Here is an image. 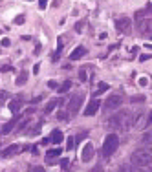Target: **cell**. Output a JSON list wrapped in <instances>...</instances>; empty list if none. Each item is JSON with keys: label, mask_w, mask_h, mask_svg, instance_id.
I'll return each instance as SVG.
<instances>
[{"label": "cell", "mask_w": 152, "mask_h": 172, "mask_svg": "<svg viewBox=\"0 0 152 172\" xmlns=\"http://www.w3.org/2000/svg\"><path fill=\"white\" fill-rule=\"evenodd\" d=\"M92 172H103V168H101V165H97V167H95V168H94Z\"/></svg>", "instance_id": "obj_43"}, {"label": "cell", "mask_w": 152, "mask_h": 172, "mask_svg": "<svg viewBox=\"0 0 152 172\" xmlns=\"http://www.w3.org/2000/svg\"><path fill=\"white\" fill-rule=\"evenodd\" d=\"M40 70V64H35V66H33V73H37Z\"/></svg>", "instance_id": "obj_44"}, {"label": "cell", "mask_w": 152, "mask_h": 172, "mask_svg": "<svg viewBox=\"0 0 152 172\" xmlns=\"http://www.w3.org/2000/svg\"><path fill=\"white\" fill-rule=\"evenodd\" d=\"M75 148V137H68L66 141V150H73Z\"/></svg>", "instance_id": "obj_28"}, {"label": "cell", "mask_w": 152, "mask_h": 172, "mask_svg": "<svg viewBox=\"0 0 152 172\" xmlns=\"http://www.w3.org/2000/svg\"><path fill=\"white\" fill-rule=\"evenodd\" d=\"M0 146H2V145H0Z\"/></svg>", "instance_id": "obj_49"}, {"label": "cell", "mask_w": 152, "mask_h": 172, "mask_svg": "<svg viewBox=\"0 0 152 172\" xmlns=\"http://www.w3.org/2000/svg\"><path fill=\"white\" fill-rule=\"evenodd\" d=\"M28 2H31V0H28Z\"/></svg>", "instance_id": "obj_47"}, {"label": "cell", "mask_w": 152, "mask_h": 172, "mask_svg": "<svg viewBox=\"0 0 152 172\" xmlns=\"http://www.w3.org/2000/svg\"><path fill=\"white\" fill-rule=\"evenodd\" d=\"M130 101H132V103H143L145 101V95H132V99H130Z\"/></svg>", "instance_id": "obj_29"}, {"label": "cell", "mask_w": 152, "mask_h": 172, "mask_svg": "<svg viewBox=\"0 0 152 172\" xmlns=\"http://www.w3.org/2000/svg\"><path fill=\"white\" fill-rule=\"evenodd\" d=\"M31 172H44V168H42V167H35V168H31Z\"/></svg>", "instance_id": "obj_40"}, {"label": "cell", "mask_w": 152, "mask_h": 172, "mask_svg": "<svg viewBox=\"0 0 152 172\" xmlns=\"http://www.w3.org/2000/svg\"><path fill=\"white\" fill-rule=\"evenodd\" d=\"M83 103H84V93H73L72 97H70V101H68V114L70 115H77L79 114V110H81V106H83Z\"/></svg>", "instance_id": "obj_4"}, {"label": "cell", "mask_w": 152, "mask_h": 172, "mask_svg": "<svg viewBox=\"0 0 152 172\" xmlns=\"http://www.w3.org/2000/svg\"><path fill=\"white\" fill-rule=\"evenodd\" d=\"M115 29L119 33H125V35H130V31H132V22H130L128 17H119L115 20Z\"/></svg>", "instance_id": "obj_6"}, {"label": "cell", "mask_w": 152, "mask_h": 172, "mask_svg": "<svg viewBox=\"0 0 152 172\" xmlns=\"http://www.w3.org/2000/svg\"><path fill=\"white\" fill-rule=\"evenodd\" d=\"M130 161H132V165L136 167H148L152 163V148L148 146H143V148H137L132 152V156H130Z\"/></svg>", "instance_id": "obj_2"}, {"label": "cell", "mask_w": 152, "mask_h": 172, "mask_svg": "<svg viewBox=\"0 0 152 172\" xmlns=\"http://www.w3.org/2000/svg\"><path fill=\"white\" fill-rule=\"evenodd\" d=\"M0 70H2V71L6 73V71H9V70H11V66H9V64H4V66H2V68H0Z\"/></svg>", "instance_id": "obj_37"}, {"label": "cell", "mask_w": 152, "mask_h": 172, "mask_svg": "<svg viewBox=\"0 0 152 172\" xmlns=\"http://www.w3.org/2000/svg\"><path fill=\"white\" fill-rule=\"evenodd\" d=\"M0 35H2V29H0Z\"/></svg>", "instance_id": "obj_46"}, {"label": "cell", "mask_w": 152, "mask_h": 172, "mask_svg": "<svg viewBox=\"0 0 152 172\" xmlns=\"http://www.w3.org/2000/svg\"><path fill=\"white\" fill-rule=\"evenodd\" d=\"M108 88H110V86H108L106 82H99V84H97V88H95V92H94V95H92V97H99L101 93L108 92Z\"/></svg>", "instance_id": "obj_18"}, {"label": "cell", "mask_w": 152, "mask_h": 172, "mask_svg": "<svg viewBox=\"0 0 152 172\" xmlns=\"http://www.w3.org/2000/svg\"><path fill=\"white\" fill-rule=\"evenodd\" d=\"M136 24H137V31H139V35H152V18H141V20H136Z\"/></svg>", "instance_id": "obj_7"}, {"label": "cell", "mask_w": 152, "mask_h": 172, "mask_svg": "<svg viewBox=\"0 0 152 172\" xmlns=\"http://www.w3.org/2000/svg\"><path fill=\"white\" fill-rule=\"evenodd\" d=\"M147 48H152V44H147Z\"/></svg>", "instance_id": "obj_45"}, {"label": "cell", "mask_w": 152, "mask_h": 172, "mask_svg": "<svg viewBox=\"0 0 152 172\" xmlns=\"http://www.w3.org/2000/svg\"><path fill=\"white\" fill-rule=\"evenodd\" d=\"M15 82H17V86L26 84V82H28V73H26V71H22V73H20L18 77H17V81H15Z\"/></svg>", "instance_id": "obj_23"}, {"label": "cell", "mask_w": 152, "mask_h": 172, "mask_svg": "<svg viewBox=\"0 0 152 172\" xmlns=\"http://www.w3.org/2000/svg\"><path fill=\"white\" fill-rule=\"evenodd\" d=\"M147 82H148V81H147L145 77H141V79H139V84H141V86H147Z\"/></svg>", "instance_id": "obj_39"}, {"label": "cell", "mask_w": 152, "mask_h": 172, "mask_svg": "<svg viewBox=\"0 0 152 172\" xmlns=\"http://www.w3.org/2000/svg\"><path fill=\"white\" fill-rule=\"evenodd\" d=\"M0 46H2V48H9V46H11V40H9V39H2Z\"/></svg>", "instance_id": "obj_33"}, {"label": "cell", "mask_w": 152, "mask_h": 172, "mask_svg": "<svg viewBox=\"0 0 152 172\" xmlns=\"http://www.w3.org/2000/svg\"><path fill=\"white\" fill-rule=\"evenodd\" d=\"M70 88H72V81H64L62 84H59L57 92H59V93H66V92H68Z\"/></svg>", "instance_id": "obj_22"}, {"label": "cell", "mask_w": 152, "mask_h": 172, "mask_svg": "<svg viewBox=\"0 0 152 172\" xmlns=\"http://www.w3.org/2000/svg\"><path fill=\"white\" fill-rule=\"evenodd\" d=\"M46 6H48V0H39V7L40 9H46Z\"/></svg>", "instance_id": "obj_36"}, {"label": "cell", "mask_w": 152, "mask_h": 172, "mask_svg": "<svg viewBox=\"0 0 152 172\" xmlns=\"http://www.w3.org/2000/svg\"><path fill=\"white\" fill-rule=\"evenodd\" d=\"M22 146H20V145H9V146H6L4 150H2V157H13V156H17L18 152H22Z\"/></svg>", "instance_id": "obj_9"}, {"label": "cell", "mask_w": 152, "mask_h": 172, "mask_svg": "<svg viewBox=\"0 0 152 172\" xmlns=\"http://www.w3.org/2000/svg\"><path fill=\"white\" fill-rule=\"evenodd\" d=\"M68 161H70V159H62V161H61V167L66 168V167H68Z\"/></svg>", "instance_id": "obj_38"}, {"label": "cell", "mask_w": 152, "mask_h": 172, "mask_svg": "<svg viewBox=\"0 0 152 172\" xmlns=\"http://www.w3.org/2000/svg\"><path fill=\"white\" fill-rule=\"evenodd\" d=\"M48 88L57 90V88H59V82H57V81H53V79H51V81H48Z\"/></svg>", "instance_id": "obj_30"}, {"label": "cell", "mask_w": 152, "mask_h": 172, "mask_svg": "<svg viewBox=\"0 0 152 172\" xmlns=\"http://www.w3.org/2000/svg\"><path fill=\"white\" fill-rule=\"evenodd\" d=\"M119 48V44H112L110 48H108V53H110V51H114V50H117Z\"/></svg>", "instance_id": "obj_41"}, {"label": "cell", "mask_w": 152, "mask_h": 172, "mask_svg": "<svg viewBox=\"0 0 152 172\" xmlns=\"http://www.w3.org/2000/svg\"><path fill=\"white\" fill-rule=\"evenodd\" d=\"M61 154H62V148H61V146H57V148H50L48 152H46V159H48V163H53V159H57Z\"/></svg>", "instance_id": "obj_13"}, {"label": "cell", "mask_w": 152, "mask_h": 172, "mask_svg": "<svg viewBox=\"0 0 152 172\" xmlns=\"http://www.w3.org/2000/svg\"><path fill=\"white\" fill-rule=\"evenodd\" d=\"M148 59H152V55H148V53H143V55H139V62H147Z\"/></svg>", "instance_id": "obj_32"}, {"label": "cell", "mask_w": 152, "mask_h": 172, "mask_svg": "<svg viewBox=\"0 0 152 172\" xmlns=\"http://www.w3.org/2000/svg\"><path fill=\"white\" fill-rule=\"evenodd\" d=\"M18 119H20V117H17V114H15V117H11V119H9V121L2 126V134H4V136L11 134V130H13V128L18 125Z\"/></svg>", "instance_id": "obj_11"}, {"label": "cell", "mask_w": 152, "mask_h": 172, "mask_svg": "<svg viewBox=\"0 0 152 172\" xmlns=\"http://www.w3.org/2000/svg\"><path fill=\"white\" fill-rule=\"evenodd\" d=\"M83 26H84V22H77V24H75V31H77V33H81V31H83Z\"/></svg>", "instance_id": "obj_35"}, {"label": "cell", "mask_w": 152, "mask_h": 172, "mask_svg": "<svg viewBox=\"0 0 152 172\" xmlns=\"http://www.w3.org/2000/svg\"><path fill=\"white\" fill-rule=\"evenodd\" d=\"M94 157V145L92 143H86L83 146V152H81V159H83V163H88V161H92Z\"/></svg>", "instance_id": "obj_10"}, {"label": "cell", "mask_w": 152, "mask_h": 172, "mask_svg": "<svg viewBox=\"0 0 152 172\" xmlns=\"http://www.w3.org/2000/svg\"><path fill=\"white\" fill-rule=\"evenodd\" d=\"M119 172H141V170L132 163H125V165H119Z\"/></svg>", "instance_id": "obj_19"}, {"label": "cell", "mask_w": 152, "mask_h": 172, "mask_svg": "<svg viewBox=\"0 0 152 172\" xmlns=\"http://www.w3.org/2000/svg\"><path fill=\"white\" fill-rule=\"evenodd\" d=\"M86 55V48L84 46H79V48H75L72 53H70V60H77V59H81V57H84Z\"/></svg>", "instance_id": "obj_14"}, {"label": "cell", "mask_w": 152, "mask_h": 172, "mask_svg": "<svg viewBox=\"0 0 152 172\" xmlns=\"http://www.w3.org/2000/svg\"><path fill=\"white\" fill-rule=\"evenodd\" d=\"M24 20H26V18H24L22 15H18V17H15V24H24Z\"/></svg>", "instance_id": "obj_34"}, {"label": "cell", "mask_w": 152, "mask_h": 172, "mask_svg": "<svg viewBox=\"0 0 152 172\" xmlns=\"http://www.w3.org/2000/svg\"><path fill=\"white\" fill-rule=\"evenodd\" d=\"M86 79H88V75H86V68H81L79 70V81L81 82H86Z\"/></svg>", "instance_id": "obj_27"}, {"label": "cell", "mask_w": 152, "mask_h": 172, "mask_svg": "<svg viewBox=\"0 0 152 172\" xmlns=\"http://www.w3.org/2000/svg\"><path fill=\"white\" fill-rule=\"evenodd\" d=\"M57 119L59 121H68L70 119V114H68V110L64 112V110H59V114H57Z\"/></svg>", "instance_id": "obj_25"}, {"label": "cell", "mask_w": 152, "mask_h": 172, "mask_svg": "<svg viewBox=\"0 0 152 172\" xmlns=\"http://www.w3.org/2000/svg\"><path fill=\"white\" fill-rule=\"evenodd\" d=\"M147 123H148V125H152V110L148 112V119H147Z\"/></svg>", "instance_id": "obj_42"}, {"label": "cell", "mask_w": 152, "mask_h": 172, "mask_svg": "<svg viewBox=\"0 0 152 172\" xmlns=\"http://www.w3.org/2000/svg\"><path fill=\"white\" fill-rule=\"evenodd\" d=\"M28 125H29V117H24V121L17 125V132H18V134H20V132H24Z\"/></svg>", "instance_id": "obj_24"}, {"label": "cell", "mask_w": 152, "mask_h": 172, "mask_svg": "<svg viewBox=\"0 0 152 172\" xmlns=\"http://www.w3.org/2000/svg\"><path fill=\"white\" fill-rule=\"evenodd\" d=\"M7 99H9V92H6V90H0V104H4Z\"/></svg>", "instance_id": "obj_26"}, {"label": "cell", "mask_w": 152, "mask_h": 172, "mask_svg": "<svg viewBox=\"0 0 152 172\" xmlns=\"http://www.w3.org/2000/svg\"><path fill=\"white\" fill-rule=\"evenodd\" d=\"M86 137H88V132H83V134H79L77 137H75V143H81L83 139H86Z\"/></svg>", "instance_id": "obj_31"}, {"label": "cell", "mask_w": 152, "mask_h": 172, "mask_svg": "<svg viewBox=\"0 0 152 172\" xmlns=\"http://www.w3.org/2000/svg\"><path fill=\"white\" fill-rule=\"evenodd\" d=\"M119 146V136L117 134H108L103 141V156L104 157H110Z\"/></svg>", "instance_id": "obj_3"}, {"label": "cell", "mask_w": 152, "mask_h": 172, "mask_svg": "<svg viewBox=\"0 0 152 172\" xmlns=\"http://www.w3.org/2000/svg\"><path fill=\"white\" fill-rule=\"evenodd\" d=\"M123 104V97L119 93H112V95H108V99L104 101V110H117L119 106Z\"/></svg>", "instance_id": "obj_5"}, {"label": "cell", "mask_w": 152, "mask_h": 172, "mask_svg": "<svg viewBox=\"0 0 152 172\" xmlns=\"http://www.w3.org/2000/svg\"><path fill=\"white\" fill-rule=\"evenodd\" d=\"M62 48H64V37H59V39H57V50H55V53H53V59H51L53 62H57V60H59Z\"/></svg>", "instance_id": "obj_15"}, {"label": "cell", "mask_w": 152, "mask_h": 172, "mask_svg": "<svg viewBox=\"0 0 152 172\" xmlns=\"http://www.w3.org/2000/svg\"><path fill=\"white\" fill-rule=\"evenodd\" d=\"M150 39H152V35H150Z\"/></svg>", "instance_id": "obj_48"}, {"label": "cell", "mask_w": 152, "mask_h": 172, "mask_svg": "<svg viewBox=\"0 0 152 172\" xmlns=\"http://www.w3.org/2000/svg\"><path fill=\"white\" fill-rule=\"evenodd\" d=\"M99 108H101V101L97 99V97H92V101L86 104V108H84V115H95L97 112H99Z\"/></svg>", "instance_id": "obj_8"}, {"label": "cell", "mask_w": 152, "mask_h": 172, "mask_svg": "<svg viewBox=\"0 0 152 172\" xmlns=\"http://www.w3.org/2000/svg\"><path fill=\"white\" fill-rule=\"evenodd\" d=\"M62 132L59 130V128H55V130L51 132V136H50V143H53V145H59L61 141H62Z\"/></svg>", "instance_id": "obj_17"}, {"label": "cell", "mask_w": 152, "mask_h": 172, "mask_svg": "<svg viewBox=\"0 0 152 172\" xmlns=\"http://www.w3.org/2000/svg\"><path fill=\"white\" fill-rule=\"evenodd\" d=\"M59 103H61V99H51V101L46 104V108H44V114H50V112H53V110H55V106H59Z\"/></svg>", "instance_id": "obj_20"}, {"label": "cell", "mask_w": 152, "mask_h": 172, "mask_svg": "<svg viewBox=\"0 0 152 172\" xmlns=\"http://www.w3.org/2000/svg\"><path fill=\"white\" fill-rule=\"evenodd\" d=\"M132 125H134V121L130 117V112H126V110L117 112L108 119V126L114 128V130H128Z\"/></svg>", "instance_id": "obj_1"}, {"label": "cell", "mask_w": 152, "mask_h": 172, "mask_svg": "<svg viewBox=\"0 0 152 172\" xmlns=\"http://www.w3.org/2000/svg\"><path fill=\"white\" fill-rule=\"evenodd\" d=\"M141 18H152V4H148L145 9L136 11V20H141Z\"/></svg>", "instance_id": "obj_12"}, {"label": "cell", "mask_w": 152, "mask_h": 172, "mask_svg": "<svg viewBox=\"0 0 152 172\" xmlns=\"http://www.w3.org/2000/svg\"><path fill=\"white\" fill-rule=\"evenodd\" d=\"M7 106H9V112H11V114H18L20 108H22V99H13Z\"/></svg>", "instance_id": "obj_16"}, {"label": "cell", "mask_w": 152, "mask_h": 172, "mask_svg": "<svg viewBox=\"0 0 152 172\" xmlns=\"http://www.w3.org/2000/svg\"><path fill=\"white\" fill-rule=\"evenodd\" d=\"M141 143L143 145H152V130H147L143 136H141Z\"/></svg>", "instance_id": "obj_21"}]
</instances>
